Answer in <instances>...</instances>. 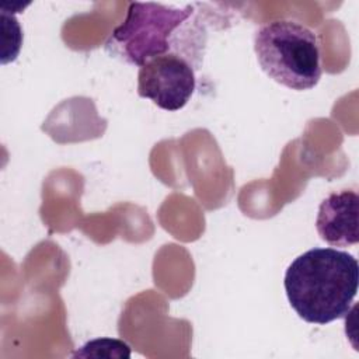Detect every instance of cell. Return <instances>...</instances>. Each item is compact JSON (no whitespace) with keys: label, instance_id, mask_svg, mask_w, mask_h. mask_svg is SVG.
<instances>
[{"label":"cell","instance_id":"6","mask_svg":"<svg viewBox=\"0 0 359 359\" xmlns=\"http://www.w3.org/2000/svg\"><path fill=\"white\" fill-rule=\"evenodd\" d=\"M73 358H97V359H128L130 346L116 338H95L76 349Z\"/></svg>","mask_w":359,"mask_h":359},{"label":"cell","instance_id":"4","mask_svg":"<svg viewBox=\"0 0 359 359\" xmlns=\"http://www.w3.org/2000/svg\"><path fill=\"white\" fill-rule=\"evenodd\" d=\"M195 87L196 79L192 65L175 52L147 60L137 73V94L151 100L165 111L184 108Z\"/></svg>","mask_w":359,"mask_h":359},{"label":"cell","instance_id":"1","mask_svg":"<svg viewBox=\"0 0 359 359\" xmlns=\"http://www.w3.org/2000/svg\"><path fill=\"white\" fill-rule=\"evenodd\" d=\"M356 258L337 248H311L294 258L285 272V292L296 314L324 325L348 314L358 292Z\"/></svg>","mask_w":359,"mask_h":359},{"label":"cell","instance_id":"2","mask_svg":"<svg viewBox=\"0 0 359 359\" xmlns=\"http://www.w3.org/2000/svg\"><path fill=\"white\" fill-rule=\"evenodd\" d=\"M254 50L266 76L290 90H310L321 79L318 38L297 21L275 20L261 25L254 35Z\"/></svg>","mask_w":359,"mask_h":359},{"label":"cell","instance_id":"3","mask_svg":"<svg viewBox=\"0 0 359 359\" xmlns=\"http://www.w3.org/2000/svg\"><path fill=\"white\" fill-rule=\"evenodd\" d=\"M192 13L191 6L177 8L151 1L130 3L126 18L112 31L105 49L139 67L156 56L178 53L175 35Z\"/></svg>","mask_w":359,"mask_h":359},{"label":"cell","instance_id":"5","mask_svg":"<svg viewBox=\"0 0 359 359\" xmlns=\"http://www.w3.org/2000/svg\"><path fill=\"white\" fill-rule=\"evenodd\" d=\"M359 196L355 191L344 189L330 194L320 203L316 229L323 241L332 247L358 244Z\"/></svg>","mask_w":359,"mask_h":359}]
</instances>
